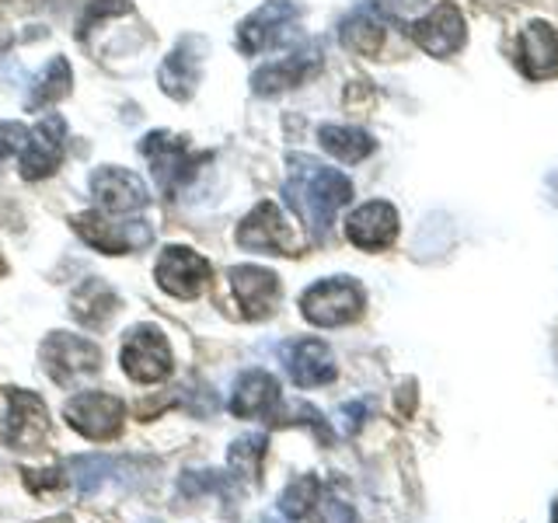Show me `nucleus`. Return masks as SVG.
Wrapping results in <instances>:
<instances>
[{
  "instance_id": "7",
  "label": "nucleus",
  "mask_w": 558,
  "mask_h": 523,
  "mask_svg": "<svg viewBox=\"0 0 558 523\" xmlns=\"http://www.w3.org/2000/svg\"><path fill=\"white\" fill-rule=\"evenodd\" d=\"M122 415H126V405L109 391H81L63 405L66 426L77 429L84 440H95V443L119 436Z\"/></svg>"
},
{
  "instance_id": "14",
  "label": "nucleus",
  "mask_w": 558,
  "mask_h": 523,
  "mask_svg": "<svg viewBox=\"0 0 558 523\" xmlns=\"http://www.w3.org/2000/svg\"><path fill=\"white\" fill-rule=\"evenodd\" d=\"M409 35L418 49H426L429 57H450L464 46V17L453 4H436L429 14L415 17L409 25Z\"/></svg>"
},
{
  "instance_id": "31",
  "label": "nucleus",
  "mask_w": 558,
  "mask_h": 523,
  "mask_svg": "<svg viewBox=\"0 0 558 523\" xmlns=\"http://www.w3.org/2000/svg\"><path fill=\"white\" fill-rule=\"evenodd\" d=\"M28 136H32V130L25 122H0V165H4L11 154L22 150L28 144Z\"/></svg>"
},
{
  "instance_id": "12",
  "label": "nucleus",
  "mask_w": 558,
  "mask_h": 523,
  "mask_svg": "<svg viewBox=\"0 0 558 523\" xmlns=\"http://www.w3.org/2000/svg\"><path fill=\"white\" fill-rule=\"evenodd\" d=\"M4 398H8L4 443H11L14 450H28L35 443H43V436L49 429V412L43 405V398L22 388H8Z\"/></svg>"
},
{
  "instance_id": "10",
  "label": "nucleus",
  "mask_w": 558,
  "mask_h": 523,
  "mask_svg": "<svg viewBox=\"0 0 558 523\" xmlns=\"http://www.w3.org/2000/svg\"><path fill=\"white\" fill-rule=\"evenodd\" d=\"M209 262L192 252V248H182V244H171V248L161 252V258H157L154 266V279L157 287H161L165 293L179 296V301H192V296H199L203 287L209 283Z\"/></svg>"
},
{
  "instance_id": "17",
  "label": "nucleus",
  "mask_w": 558,
  "mask_h": 523,
  "mask_svg": "<svg viewBox=\"0 0 558 523\" xmlns=\"http://www.w3.org/2000/svg\"><path fill=\"white\" fill-rule=\"evenodd\" d=\"M63 136H66V122L63 115H46L39 126L32 130L25 154H22V179L39 182L49 179L52 171L63 161Z\"/></svg>"
},
{
  "instance_id": "37",
  "label": "nucleus",
  "mask_w": 558,
  "mask_h": 523,
  "mask_svg": "<svg viewBox=\"0 0 558 523\" xmlns=\"http://www.w3.org/2000/svg\"><path fill=\"white\" fill-rule=\"evenodd\" d=\"M150 523H154V520H150Z\"/></svg>"
},
{
  "instance_id": "26",
  "label": "nucleus",
  "mask_w": 558,
  "mask_h": 523,
  "mask_svg": "<svg viewBox=\"0 0 558 523\" xmlns=\"http://www.w3.org/2000/svg\"><path fill=\"white\" fill-rule=\"evenodd\" d=\"M70 63L63 57H52L43 70L39 77L32 81V92L25 98V109L28 112H43L46 105H57L66 92H70Z\"/></svg>"
},
{
  "instance_id": "13",
  "label": "nucleus",
  "mask_w": 558,
  "mask_h": 523,
  "mask_svg": "<svg viewBox=\"0 0 558 523\" xmlns=\"http://www.w3.org/2000/svg\"><path fill=\"white\" fill-rule=\"evenodd\" d=\"M203 52L206 42L199 35H182L174 49L165 57L161 70H157V81H161V92L174 101H189L196 95L199 84V70H203Z\"/></svg>"
},
{
  "instance_id": "9",
  "label": "nucleus",
  "mask_w": 558,
  "mask_h": 523,
  "mask_svg": "<svg viewBox=\"0 0 558 523\" xmlns=\"http://www.w3.org/2000/svg\"><path fill=\"white\" fill-rule=\"evenodd\" d=\"M87 188H92V199L101 206V214H136L150 203V188L147 182L140 179L136 171L130 168H112V165H101L92 171L87 179Z\"/></svg>"
},
{
  "instance_id": "34",
  "label": "nucleus",
  "mask_w": 558,
  "mask_h": 523,
  "mask_svg": "<svg viewBox=\"0 0 558 523\" xmlns=\"http://www.w3.org/2000/svg\"><path fill=\"white\" fill-rule=\"evenodd\" d=\"M25 482L32 492H46V488L63 485V471H25Z\"/></svg>"
},
{
  "instance_id": "30",
  "label": "nucleus",
  "mask_w": 558,
  "mask_h": 523,
  "mask_svg": "<svg viewBox=\"0 0 558 523\" xmlns=\"http://www.w3.org/2000/svg\"><path fill=\"white\" fill-rule=\"evenodd\" d=\"M311 523H356V510L339 492H325L322 488V496L311 510Z\"/></svg>"
},
{
  "instance_id": "25",
  "label": "nucleus",
  "mask_w": 558,
  "mask_h": 523,
  "mask_svg": "<svg viewBox=\"0 0 558 523\" xmlns=\"http://www.w3.org/2000/svg\"><path fill=\"white\" fill-rule=\"evenodd\" d=\"M318 144L331 157H339L342 165H360L377 150V139L371 133L356 130V126H322Z\"/></svg>"
},
{
  "instance_id": "32",
  "label": "nucleus",
  "mask_w": 558,
  "mask_h": 523,
  "mask_svg": "<svg viewBox=\"0 0 558 523\" xmlns=\"http://www.w3.org/2000/svg\"><path fill=\"white\" fill-rule=\"evenodd\" d=\"M130 11V0H92L87 4V11H84V17H81V35L87 32V28H95L101 17H109V14H126Z\"/></svg>"
},
{
  "instance_id": "4",
  "label": "nucleus",
  "mask_w": 558,
  "mask_h": 523,
  "mask_svg": "<svg viewBox=\"0 0 558 523\" xmlns=\"http://www.w3.org/2000/svg\"><path fill=\"white\" fill-rule=\"evenodd\" d=\"M119 363H122V374L136 384H157L171 374L174 356H171V345L165 339L161 328L154 325H136L126 342L119 349Z\"/></svg>"
},
{
  "instance_id": "3",
  "label": "nucleus",
  "mask_w": 558,
  "mask_h": 523,
  "mask_svg": "<svg viewBox=\"0 0 558 523\" xmlns=\"http://www.w3.org/2000/svg\"><path fill=\"white\" fill-rule=\"evenodd\" d=\"M140 154L150 161L154 182L161 192H168V196H174L189 179H196V171L206 161V154H189L185 139L174 133H165V130L147 133L140 139Z\"/></svg>"
},
{
  "instance_id": "29",
  "label": "nucleus",
  "mask_w": 558,
  "mask_h": 523,
  "mask_svg": "<svg viewBox=\"0 0 558 523\" xmlns=\"http://www.w3.org/2000/svg\"><path fill=\"white\" fill-rule=\"evenodd\" d=\"M234 475H223V471H185L179 478V492L185 499H203V496H223L231 499L234 496Z\"/></svg>"
},
{
  "instance_id": "2",
  "label": "nucleus",
  "mask_w": 558,
  "mask_h": 523,
  "mask_svg": "<svg viewBox=\"0 0 558 523\" xmlns=\"http://www.w3.org/2000/svg\"><path fill=\"white\" fill-rule=\"evenodd\" d=\"M363 287L356 279L349 276H331L322 279L304 290L301 296V314L318 328H342V325H353L360 314H363Z\"/></svg>"
},
{
  "instance_id": "16",
  "label": "nucleus",
  "mask_w": 558,
  "mask_h": 523,
  "mask_svg": "<svg viewBox=\"0 0 558 523\" xmlns=\"http://www.w3.org/2000/svg\"><path fill=\"white\" fill-rule=\"evenodd\" d=\"M345 238L363 252H380L398 238V209L388 199H371L356 206L345 220Z\"/></svg>"
},
{
  "instance_id": "33",
  "label": "nucleus",
  "mask_w": 558,
  "mask_h": 523,
  "mask_svg": "<svg viewBox=\"0 0 558 523\" xmlns=\"http://www.w3.org/2000/svg\"><path fill=\"white\" fill-rule=\"evenodd\" d=\"M426 4H436V0H374V8L380 17H391V22H398V17H409L415 14L418 8Z\"/></svg>"
},
{
  "instance_id": "20",
  "label": "nucleus",
  "mask_w": 558,
  "mask_h": 523,
  "mask_svg": "<svg viewBox=\"0 0 558 523\" xmlns=\"http://www.w3.org/2000/svg\"><path fill=\"white\" fill-rule=\"evenodd\" d=\"M287 370L296 388H325L336 380V356L322 339H296L287 349Z\"/></svg>"
},
{
  "instance_id": "6",
  "label": "nucleus",
  "mask_w": 558,
  "mask_h": 523,
  "mask_svg": "<svg viewBox=\"0 0 558 523\" xmlns=\"http://www.w3.org/2000/svg\"><path fill=\"white\" fill-rule=\"evenodd\" d=\"M74 231L101 255H130L144 252L154 241V227L147 220H116L112 214H81Z\"/></svg>"
},
{
  "instance_id": "8",
  "label": "nucleus",
  "mask_w": 558,
  "mask_h": 523,
  "mask_svg": "<svg viewBox=\"0 0 558 523\" xmlns=\"http://www.w3.org/2000/svg\"><path fill=\"white\" fill-rule=\"evenodd\" d=\"M296 17H301V4H293V0H266V4L241 22L238 49L244 57H255V52H266L279 42H287Z\"/></svg>"
},
{
  "instance_id": "1",
  "label": "nucleus",
  "mask_w": 558,
  "mask_h": 523,
  "mask_svg": "<svg viewBox=\"0 0 558 523\" xmlns=\"http://www.w3.org/2000/svg\"><path fill=\"white\" fill-rule=\"evenodd\" d=\"M283 199L314 238H325L331 231L336 214L353 199V182L339 168H328L307 154H293Z\"/></svg>"
},
{
  "instance_id": "35",
  "label": "nucleus",
  "mask_w": 558,
  "mask_h": 523,
  "mask_svg": "<svg viewBox=\"0 0 558 523\" xmlns=\"http://www.w3.org/2000/svg\"><path fill=\"white\" fill-rule=\"evenodd\" d=\"M363 415H366V401H353V405L342 409V426L345 433H356L363 426Z\"/></svg>"
},
{
  "instance_id": "23",
  "label": "nucleus",
  "mask_w": 558,
  "mask_h": 523,
  "mask_svg": "<svg viewBox=\"0 0 558 523\" xmlns=\"http://www.w3.org/2000/svg\"><path fill=\"white\" fill-rule=\"evenodd\" d=\"M70 311L87 328H101L119 311V293L105 279H84L77 293L70 296Z\"/></svg>"
},
{
  "instance_id": "5",
  "label": "nucleus",
  "mask_w": 558,
  "mask_h": 523,
  "mask_svg": "<svg viewBox=\"0 0 558 523\" xmlns=\"http://www.w3.org/2000/svg\"><path fill=\"white\" fill-rule=\"evenodd\" d=\"M39 360L46 366V374L57 384H77L84 377L98 374L101 349L92 339L74 336V331H52L39 349Z\"/></svg>"
},
{
  "instance_id": "36",
  "label": "nucleus",
  "mask_w": 558,
  "mask_h": 523,
  "mask_svg": "<svg viewBox=\"0 0 558 523\" xmlns=\"http://www.w3.org/2000/svg\"><path fill=\"white\" fill-rule=\"evenodd\" d=\"M551 523H558V502H555V510H551Z\"/></svg>"
},
{
  "instance_id": "19",
  "label": "nucleus",
  "mask_w": 558,
  "mask_h": 523,
  "mask_svg": "<svg viewBox=\"0 0 558 523\" xmlns=\"http://www.w3.org/2000/svg\"><path fill=\"white\" fill-rule=\"evenodd\" d=\"M517 63L527 81H548L558 74V32L548 22H531L520 28Z\"/></svg>"
},
{
  "instance_id": "18",
  "label": "nucleus",
  "mask_w": 558,
  "mask_h": 523,
  "mask_svg": "<svg viewBox=\"0 0 558 523\" xmlns=\"http://www.w3.org/2000/svg\"><path fill=\"white\" fill-rule=\"evenodd\" d=\"M227 279H231V290L238 296V307L244 318H269V314L276 311L279 304V276L262 269V266H234L231 272H227Z\"/></svg>"
},
{
  "instance_id": "21",
  "label": "nucleus",
  "mask_w": 558,
  "mask_h": 523,
  "mask_svg": "<svg viewBox=\"0 0 558 523\" xmlns=\"http://www.w3.org/2000/svg\"><path fill=\"white\" fill-rule=\"evenodd\" d=\"M279 409V380L269 370H244L231 394V415L266 418Z\"/></svg>"
},
{
  "instance_id": "28",
  "label": "nucleus",
  "mask_w": 558,
  "mask_h": 523,
  "mask_svg": "<svg viewBox=\"0 0 558 523\" xmlns=\"http://www.w3.org/2000/svg\"><path fill=\"white\" fill-rule=\"evenodd\" d=\"M322 478L318 475H296L287 488L283 496H279V513H283L287 520H304L311 516L314 502H318L322 496Z\"/></svg>"
},
{
  "instance_id": "24",
  "label": "nucleus",
  "mask_w": 558,
  "mask_h": 523,
  "mask_svg": "<svg viewBox=\"0 0 558 523\" xmlns=\"http://www.w3.org/2000/svg\"><path fill=\"white\" fill-rule=\"evenodd\" d=\"M339 39L349 52H356V57H377L384 46V17L377 14L374 4L360 8L342 22Z\"/></svg>"
},
{
  "instance_id": "11",
  "label": "nucleus",
  "mask_w": 558,
  "mask_h": 523,
  "mask_svg": "<svg viewBox=\"0 0 558 523\" xmlns=\"http://www.w3.org/2000/svg\"><path fill=\"white\" fill-rule=\"evenodd\" d=\"M325 63V52L318 42H311L304 49L290 52V57L276 60V63H266L258 66L252 74V87L255 95H279V92H290V87H301L304 81H311L314 74L322 70Z\"/></svg>"
},
{
  "instance_id": "15",
  "label": "nucleus",
  "mask_w": 558,
  "mask_h": 523,
  "mask_svg": "<svg viewBox=\"0 0 558 523\" xmlns=\"http://www.w3.org/2000/svg\"><path fill=\"white\" fill-rule=\"evenodd\" d=\"M238 244L258 255H290V227L276 203H258L238 227Z\"/></svg>"
},
{
  "instance_id": "22",
  "label": "nucleus",
  "mask_w": 558,
  "mask_h": 523,
  "mask_svg": "<svg viewBox=\"0 0 558 523\" xmlns=\"http://www.w3.org/2000/svg\"><path fill=\"white\" fill-rule=\"evenodd\" d=\"M66 475L74 478L77 492L98 496L105 485H122L130 478V461L119 458H105V453H84V458H70L66 461Z\"/></svg>"
},
{
  "instance_id": "27",
  "label": "nucleus",
  "mask_w": 558,
  "mask_h": 523,
  "mask_svg": "<svg viewBox=\"0 0 558 523\" xmlns=\"http://www.w3.org/2000/svg\"><path fill=\"white\" fill-rule=\"evenodd\" d=\"M266 447H269V436L262 433H248L241 440L231 443L227 450V464H231V475L238 482H258V471H262V458H266Z\"/></svg>"
}]
</instances>
